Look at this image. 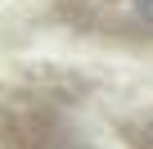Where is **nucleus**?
Listing matches in <instances>:
<instances>
[{
	"mask_svg": "<svg viewBox=\"0 0 153 149\" xmlns=\"http://www.w3.org/2000/svg\"><path fill=\"white\" fill-rule=\"evenodd\" d=\"M135 9H140L144 18H153V0H135Z\"/></svg>",
	"mask_w": 153,
	"mask_h": 149,
	"instance_id": "obj_1",
	"label": "nucleus"
}]
</instances>
